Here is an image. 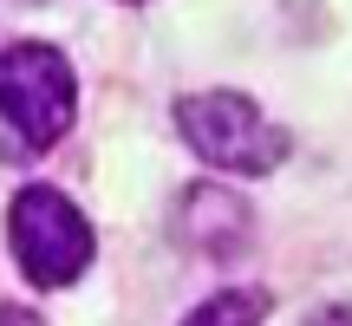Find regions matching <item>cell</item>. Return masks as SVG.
I'll list each match as a JSON object with an SVG mask.
<instances>
[{"label":"cell","instance_id":"6da1fadb","mask_svg":"<svg viewBox=\"0 0 352 326\" xmlns=\"http://www.w3.org/2000/svg\"><path fill=\"white\" fill-rule=\"evenodd\" d=\"M72 111H78V78L59 46L20 39L0 52V151L13 163L52 151L72 131Z\"/></svg>","mask_w":352,"mask_h":326},{"label":"cell","instance_id":"7a4b0ae2","mask_svg":"<svg viewBox=\"0 0 352 326\" xmlns=\"http://www.w3.org/2000/svg\"><path fill=\"white\" fill-rule=\"evenodd\" d=\"M176 131L202 163L228 176H267L287 163V131L241 91H189L176 105Z\"/></svg>","mask_w":352,"mask_h":326},{"label":"cell","instance_id":"3957f363","mask_svg":"<svg viewBox=\"0 0 352 326\" xmlns=\"http://www.w3.org/2000/svg\"><path fill=\"white\" fill-rule=\"evenodd\" d=\"M7 248L26 268L33 287H72L91 268V222L78 215V202L52 183H26L7 209Z\"/></svg>","mask_w":352,"mask_h":326},{"label":"cell","instance_id":"277c9868","mask_svg":"<svg viewBox=\"0 0 352 326\" xmlns=\"http://www.w3.org/2000/svg\"><path fill=\"white\" fill-rule=\"evenodd\" d=\"M267 320V294L261 287H222L202 307H189L183 326H261Z\"/></svg>","mask_w":352,"mask_h":326},{"label":"cell","instance_id":"5b68a950","mask_svg":"<svg viewBox=\"0 0 352 326\" xmlns=\"http://www.w3.org/2000/svg\"><path fill=\"white\" fill-rule=\"evenodd\" d=\"M0 326H46V320L26 314V307H0Z\"/></svg>","mask_w":352,"mask_h":326},{"label":"cell","instance_id":"8992f818","mask_svg":"<svg viewBox=\"0 0 352 326\" xmlns=\"http://www.w3.org/2000/svg\"><path fill=\"white\" fill-rule=\"evenodd\" d=\"M314 326H352V307H327V314H320Z\"/></svg>","mask_w":352,"mask_h":326}]
</instances>
